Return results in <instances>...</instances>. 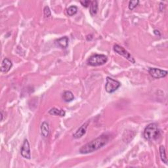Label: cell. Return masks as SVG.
<instances>
[{
  "label": "cell",
  "mask_w": 168,
  "mask_h": 168,
  "mask_svg": "<svg viewBox=\"0 0 168 168\" xmlns=\"http://www.w3.org/2000/svg\"><path fill=\"white\" fill-rule=\"evenodd\" d=\"M121 85L118 81L114 80L110 77L106 78V83L105 84V90L108 93H112L115 92Z\"/></svg>",
  "instance_id": "277c9868"
},
{
  "label": "cell",
  "mask_w": 168,
  "mask_h": 168,
  "mask_svg": "<svg viewBox=\"0 0 168 168\" xmlns=\"http://www.w3.org/2000/svg\"><path fill=\"white\" fill-rule=\"evenodd\" d=\"M20 154L23 158L30 160L31 158V152L29 142L27 139H24L23 145L20 149Z\"/></svg>",
  "instance_id": "52a82bcc"
},
{
  "label": "cell",
  "mask_w": 168,
  "mask_h": 168,
  "mask_svg": "<svg viewBox=\"0 0 168 168\" xmlns=\"http://www.w3.org/2000/svg\"><path fill=\"white\" fill-rule=\"evenodd\" d=\"M160 155L161 160H162L163 163H164L165 164H167V159L166 154V149L164 148V146L162 145L160 146Z\"/></svg>",
  "instance_id": "9a60e30c"
},
{
  "label": "cell",
  "mask_w": 168,
  "mask_h": 168,
  "mask_svg": "<svg viewBox=\"0 0 168 168\" xmlns=\"http://www.w3.org/2000/svg\"><path fill=\"white\" fill-rule=\"evenodd\" d=\"M108 141L109 137L108 135H102L82 146L80 149V152L81 154H89L93 152L106 145Z\"/></svg>",
  "instance_id": "6da1fadb"
},
{
  "label": "cell",
  "mask_w": 168,
  "mask_h": 168,
  "mask_svg": "<svg viewBox=\"0 0 168 168\" xmlns=\"http://www.w3.org/2000/svg\"><path fill=\"white\" fill-rule=\"evenodd\" d=\"M160 135V131L158 124L152 123L146 127L144 131V137L148 141H153L158 138Z\"/></svg>",
  "instance_id": "7a4b0ae2"
},
{
  "label": "cell",
  "mask_w": 168,
  "mask_h": 168,
  "mask_svg": "<svg viewBox=\"0 0 168 168\" xmlns=\"http://www.w3.org/2000/svg\"><path fill=\"white\" fill-rule=\"evenodd\" d=\"M139 1L138 0H135V1H130L129 2V9L130 10H133L135 8H137V6L139 5Z\"/></svg>",
  "instance_id": "e0dca14e"
},
{
  "label": "cell",
  "mask_w": 168,
  "mask_h": 168,
  "mask_svg": "<svg viewBox=\"0 0 168 168\" xmlns=\"http://www.w3.org/2000/svg\"><path fill=\"white\" fill-rule=\"evenodd\" d=\"M88 125H89V122H86L82 125V126L76 131V133L73 135L74 138V139H80L81 137H83L84 135L85 134V133H86V130H87Z\"/></svg>",
  "instance_id": "9c48e42d"
},
{
  "label": "cell",
  "mask_w": 168,
  "mask_h": 168,
  "mask_svg": "<svg viewBox=\"0 0 168 168\" xmlns=\"http://www.w3.org/2000/svg\"><path fill=\"white\" fill-rule=\"evenodd\" d=\"M49 113L51 115H55V116H64L66 114L65 111L64 110H59L56 108H53L50 109Z\"/></svg>",
  "instance_id": "5bb4252c"
},
{
  "label": "cell",
  "mask_w": 168,
  "mask_h": 168,
  "mask_svg": "<svg viewBox=\"0 0 168 168\" xmlns=\"http://www.w3.org/2000/svg\"><path fill=\"white\" fill-rule=\"evenodd\" d=\"M78 12V8L76 6H70L67 9V14L70 17H72L76 15Z\"/></svg>",
  "instance_id": "2e32d148"
},
{
  "label": "cell",
  "mask_w": 168,
  "mask_h": 168,
  "mask_svg": "<svg viewBox=\"0 0 168 168\" xmlns=\"http://www.w3.org/2000/svg\"><path fill=\"white\" fill-rule=\"evenodd\" d=\"M154 33L156 35H158L159 36L160 35V32H159L158 30H155L154 31Z\"/></svg>",
  "instance_id": "ffe728a7"
},
{
  "label": "cell",
  "mask_w": 168,
  "mask_h": 168,
  "mask_svg": "<svg viewBox=\"0 0 168 168\" xmlns=\"http://www.w3.org/2000/svg\"><path fill=\"white\" fill-rule=\"evenodd\" d=\"M69 38L66 36H64L58 39V40H57L55 42V44L57 47H59L61 49H66L68 46H69Z\"/></svg>",
  "instance_id": "30bf717a"
},
{
  "label": "cell",
  "mask_w": 168,
  "mask_h": 168,
  "mask_svg": "<svg viewBox=\"0 0 168 168\" xmlns=\"http://www.w3.org/2000/svg\"><path fill=\"white\" fill-rule=\"evenodd\" d=\"M49 132H50V130H49V124L47 122L44 121V122L42 123L41 126V135H43V137H47L49 135Z\"/></svg>",
  "instance_id": "8fae6325"
},
{
  "label": "cell",
  "mask_w": 168,
  "mask_h": 168,
  "mask_svg": "<svg viewBox=\"0 0 168 168\" xmlns=\"http://www.w3.org/2000/svg\"><path fill=\"white\" fill-rule=\"evenodd\" d=\"M148 72L152 78H156V79L165 78L167 75V71L156 69V68H150Z\"/></svg>",
  "instance_id": "8992f818"
},
{
  "label": "cell",
  "mask_w": 168,
  "mask_h": 168,
  "mask_svg": "<svg viewBox=\"0 0 168 168\" xmlns=\"http://www.w3.org/2000/svg\"><path fill=\"white\" fill-rule=\"evenodd\" d=\"M44 17L45 18H49L51 17V10H50L48 6L45 7V8L44 9Z\"/></svg>",
  "instance_id": "ac0fdd59"
},
{
  "label": "cell",
  "mask_w": 168,
  "mask_h": 168,
  "mask_svg": "<svg viewBox=\"0 0 168 168\" xmlns=\"http://www.w3.org/2000/svg\"><path fill=\"white\" fill-rule=\"evenodd\" d=\"M80 3L81 4V5H83L84 8H88L89 6H90V4L91 2L89 1V0H84V1H80Z\"/></svg>",
  "instance_id": "d6986e66"
},
{
  "label": "cell",
  "mask_w": 168,
  "mask_h": 168,
  "mask_svg": "<svg viewBox=\"0 0 168 168\" xmlns=\"http://www.w3.org/2000/svg\"><path fill=\"white\" fill-rule=\"evenodd\" d=\"M13 63L11 60L5 58L3 60L1 65V72L3 73H8L12 68Z\"/></svg>",
  "instance_id": "ba28073f"
},
{
  "label": "cell",
  "mask_w": 168,
  "mask_h": 168,
  "mask_svg": "<svg viewBox=\"0 0 168 168\" xmlns=\"http://www.w3.org/2000/svg\"><path fill=\"white\" fill-rule=\"evenodd\" d=\"M98 11V2L96 1L91 2L89 8V13L91 16H95Z\"/></svg>",
  "instance_id": "4fadbf2b"
},
{
  "label": "cell",
  "mask_w": 168,
  "mask_h": 168,
  "mask_svg": "<svg viewBox=\"0 0 168 168\" xmlns=\"http://www.w3.org/2000/svg\"><path fill=\"white\" fill-rule=\"evenodd\" d=\"M63 99L64 102H71L72 101V100H74V96L72 93L71 91H64L63 93Z\"/></svg>",
  "instance_id": "7c38bea8"
},
{
  "label": "cell",
  "mask_w": 168,
  "mask_h": 168,
  "mask_svg": "<svg viewBox=\"0 0 168 168\" xmlns=\"http://www.w3.org/2000/svg\"><path fill=\"white\" fill-rule=\"evenodd\" d=\"M108 58L105 55L95 54L89 57L87 60V64L91 66H99L105 64Z\"/></svg>",
  "instance_id": "3957f363"
},
{
  "label": "cell",
  "mask_w": 168,
  "mask_h": 168,
  "mask_svg": "<svg viewBox=\"0 0 168 168\" xmlns=\"http://www.w3.org/2000/svg\"><path fill=\"white\" fill-rule=\"evenodd\" d=\"M1 114H2V120H3V116L2 112H1Z\"/></svg>",
  "instance_id": "44dd1931"
},
{
  "label": "cell",
  "mask_w": 168,
  "mask_h": 168,
  "mask_svg": "<svg viewBox=\"0 0 168 168\" xmlns=\"http://www.w3.org/2000/svg\"><path fill=\"white\" fill-rule=\"evenodd\" d=\"M113 49H114V51L116 53H117L118 54L124 57L125 58L127 59L129 61L131 62V63H133V64L135 63V60L133 57V56H132L127 51H126V50L123 47H121V46L116 44V45H114Z\"/></svg>",
  "instance_id": "5b68a950"
}]
</instances>
